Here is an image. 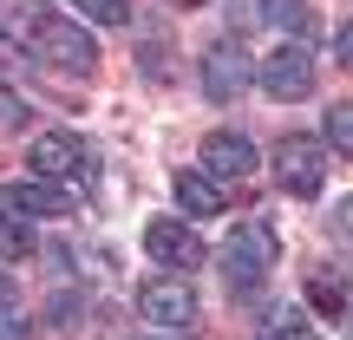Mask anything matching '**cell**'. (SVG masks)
I'll use <instances>...</instances> for the list:
<instances>
[{
	"label": "cell",
	"mask_w": 353,
	"mask_h": 340,
	"mask_svg": "<svg viewBox=\"0 0 353 340\" xmlns=\"http://www.w3.org/2000/svg\"><path fill=\"white\" fill-rule=\"evenodd\" d=\"M26 46H33V59L46 66V72H72V79H85L92 66H99V46L85 39V26H72L65 13H33L26 20Z\"/></svg>",
	"instance_id": "obj_1"
},
{
	"label": "cell",
	"mask_w": 353,
	"mask_h": 340,
	"mask_svg": "<svg viewBox=\"0 0 353 340\" xmlns=\"http://www.w3.org/2000/svg\"><path fill=\"white\" fill-rule=\"evenodd\" d=\"M268 268H275V242H268L262 229H229L223 236V281L236 294H255Z\"/></svg>",
	"instance_id": "obj_2"
},
{
	"label": "cell",
	"mask_w": 353,
	"mask_h": 340,
	"mask_svg": "<svg viewBox=\"0 0 353 340\" xmlns=\"http://www.w3.org/2000/svg\"><path fill=\"white\" fill-rule=\"evenodd\" d=\"M275 183L288 190V197H314L321 183H327V144H314V138H281L275 144Z\"/></svg>",
	"instance_id": "obj_3"
},
{
	"label": "cell",
	"mask_w": 353,
	"mask_h": 340,
	"mask_svg": "<svg viewBox=\"0 0 353 340\" xmlns=\"http://www.w3.org/2000/svg\"><path fill=\"white\" fill-rule=\"evenodd\" d=\"M26 157H33V170L46 177V183H65V177H85L92 183V151H85L79 131H39Z\"/></svg>",
	"instance_id": "obj_4"
},
{
	"label": "cell",
	"mask_w": 353,
	"mask_h": 340,
	"mask_svg": "<svg viewBox=\"0 0 353 340\" xmlns=\"http://www.w3.org/2000/svg\"><path fill=\"white\" fill-rule=\"evenodd\" d=\"M262 86H268V99H281V105L307 99V92H314V52H307L301 39L275 46V52L262 59Z\"/></svg>",
	"instance_id": "obj_5"
},
{
	"label": "cell",
	"mask_w": 353,
	"mask_h": 340,
	"mask_svg": "<svg viewBox=\"0 0 353 340\" xmlns=\"http://www.w3.org/2000/svg\"><path fill=\"white\" fill-rule=\"evenodd\" d=\"M249 79H255V66H249V52H242V39H216V46L203 52V92H210L216 105L242 99Z\"/></svg>",
	"instance_id": "obj_6"
},
{
	"label": "cell",
	"mask_w": 353,
	"mask_h": 340,
	"mask_svg": "<svg viewBox=\"0 0 353 340\" xmlns=\"http://www.w3.org/2000/svg\"><path fill=\"white\" fill-rule=\"evenodd\" d=\"M138 308H144V321L151 328H190L196 321V294L183 288V281H170V275H151L138 288Z\"/></svg>",
	"instance_id": "obj_7"
},
{
	"label": "cell",
	"mask_w": 353,
	"mask_h": 340,
	"mask_svg": "<svg viewBox=\"0 0 353 340\" xmlns=\"http://www.w3.org/2000/svg\"><path fill=\"white\" fill-rule=\"evenodd\" d=\"M144 249H151L164 268H203V255H210L196 242V229H190V223H170V216H151V223H144Z\"/></svg>",
	"instance_id": "obj_8"
},
{
	"label": "cell",
	"mask_w": 353,
	"mask_h": 340,
	"mask_svg": "<svg viewBox=\"0 0 353 340\" xmlns=\"http://www.w3.org/2000/svg\"><path fill=\"white\" fill-rule=\"evenodd\" d=\"M307 308H314L327 328L353 321V275L347 268H307Z\"/></svg>",
	"instance_id": "obj_9"
},
{
	"label": "cell",
	"mask_w": 353,
	"mask_h": 340,
	"mask_svg": "<svg viewBox=\"0 0 353 340\" xmlns=\"http://www.w3.org/2000/svg\"><path fill=\"white\" fill-rule=\"evenodd\" d=\"M255 170V144L242 131H210L203 138V177L210 183H229V177H249Z\"/></svg>",
	"instance_id": "obj_10"
},
{
	"label": "cell",
	"mask_w": 353,
	"mask_h": 340,
	"mask_svg": "<svg viewBox=\"0 0 353 340\" xmlns=\"http://www.w3.org/2000/svg\"><path fill=\"white\" fill-rule=\"evenodd\" d=\"M0 203H7V210H20V216H59L72 197H65V183H46V177H33V183L0 190Z\"/></svg>",
	"instance_id": "obj_11"
},
{
	"label": "cell",
	"mask_w": 353,
	"mask_h": 340,
	"mask_svg": "<svg viewBox=\"0 0 353 340\" xmlns=\"http://www.w3.org/2000/svg\"><path fill=\"white\" fill-rule=\"evenodd\" d=\"M170 197H176L183 216H216V210H223V197H216V183L203 170H176L170 177Z\"/></svg>",
	"instance_id": "obj_12"
},
{
	"label": "cell",
	"mask_w": 353,
	"mask_h": 340,
	"mask_svg": "<svg viewBox=\"0 0 353 340\" xmlns=\"http://www.w3.org/2000/svg\"><path fill=\"white\" fill-rule=\"evenodd\" d=\"M39 242H33V223H26L20 210H7V203H0V255H7V262H20V255H33Z\"/></svg>",
	"instance_id": "obj_13"
},
{
	"label": "cell",
	"mask_w": 353,
	"mask_h": 340,
	"mask_svg": "<svg viewBox=\"0 0 353 340\" xmlns=\"http://www.w3.org/2000/svg\"><path fill=\"white\" fill-rule=\"evenodd\" d=\"M262 26H281V33H307V26H314V13H307V0H262Z\"/></svg>",
	"instance_id": "obj_14"
},
{
	"label": "cell",
	"mask_w": 353,
	"mask_h": 340,
	"mask_svg": "<svg viewBox=\"0 0 353 340\" xmlns=\"http://www.w3.org/2000/svg\"><path fill=\"white\" fill-rule=\"evenodd\" d=\"M262 340H314V328H307L294 308H268L262 314Z\"/></svg>",
	"instance_id": "obj_15"
},
{
	"label": "cell",
	"mask_w": 353,
	"mask_h": 340,
	"mask_svg": "<svg viewBox=\"0 0 353 340\" xmlns=\"http://www.w3.org/2000/svg\"><path fill=\"white\" fill-rule=\"evenodd\" d=\"M327 144L341 157H353V105H327Z\"/></svg>",
	"instance_id": "obj_16"
},
{
	"label": "cell",
	"mask_w": 353,
	"mask_h": 340,
	"mask_svg": "<svg viewBox=\"0 0 353 340\" xmlns=\"http://www.w3.org/2000/svg\"><path fill=\"white\" fill-rule=\"evenodd\" d=\"M65 7H79L85 20H105V26H125V20H131L125 0H65Z\"/></svg>",
	"instance_id": "obj_17"
},
{
	"label": "cell",
	"mask_w": 353,
	"mask_h": 340,
	"mask_svg": "<svg viewBox=\"0 0 353 340\" xmlns=\"http://www.w3.org/2000/svg\"><path fill=\"white\" fill-rule=\"evenodd\" d=\"M0 340H26V321H20V308L0 294Z\"/></svg>",
	"instance_id": "obj_18"
},
{
	"label": "cell",
	"mask_w": 353,
	"mask_h": 340,
	"mask_svg": "<svg viewBox=\"0 0 353 340\" xmlns=\"http://www.w3.org/2000/svg\"><path fill=\"white\" fill-rule=\"evenodd\" d=\"M334 236H341V249H353V197L334 203Z\"/></svg>",
	"instance_id": "obj_19"
},
{
	"label": "cell",
	"mask_w": 353,
	"mask_h": 340,
	"mask_svg": "<svg viewBox=\"0 0 353 340\" xmlns=\"http://www.w3.org/2000/svg\"><path fill=\"white\" fill-rule=\"evenodd\" d=\"M20 66H26V59H20V46L0 33V86H13V72H20Z\"/></svg>",
	"instance_id": "obj_20"
},
{
	"label": "cell",
	"mask_w": 353,
	"mask_h": 340,
	"mask_svg": "<svg viewBox=\"0 0 353 340\" xmlns=\"http://www.w3.org/2000/svg\"><path fill=\"white\" fill-rule=\"evenodd\" d=\"M229 20L236 26H262V0H229Z\"/></svg>",
	"instance_id": "obj_21"
},
{
	"label": "cell",
	"mask_w": 353,
	"mask_h": 340,
	"mask_svg": "<svg viewBox=\"0 0 353 340\" xmlns=\"http://www.w3.org/2000/svg\"><path fill=\"white\" fill-rule=\"evenodd\" d=\"M334 52H341V66H347V72H353V20L341 26V33H334Z\"/></svg>",
	"instance_id": "obj_22"
},
{
	"label": "cell",
	"mask_w": 353,
	"mask_h": 340,
	"mask_svg": "<svg viewBox=\"0 0 353 340\" xmlns=\"http://www.w3.org/2000/svg\"><path fill=\"white\" fill-rule=\"evenodd\" d=\"M0 118H20V105H0Z\"/></svg>",
	"instance_id": "obj_23"
},
{
	"label": "cell",
	"mask_w": 353,
	"mask_h": 340,
	"mask_svg": "<svg viewBox=\"0 0 353 340\" xmlns=\"http://www.w3.org/2000/svg\"><path fill=\"white\" fill-rule=\"evenodd\" d=\"M138 340H170V334H138Z\"/></svg>",
	"instance_id": "obj_24"
},
{
	"label": "cell",
	"mask_w": 353,
	"mask_h": 340,
	"mask_svg": "<svg viewBox=\"0 0 353 340\" xmlns=\"http://www.w3.org/2000/svg\"><path fill=\"white\" fill-rule=\"evenodd\" d=\"M176 7H203V0H176Z\"/></svg>",
	"instance_id": "obj_25"
}]
</instances>
